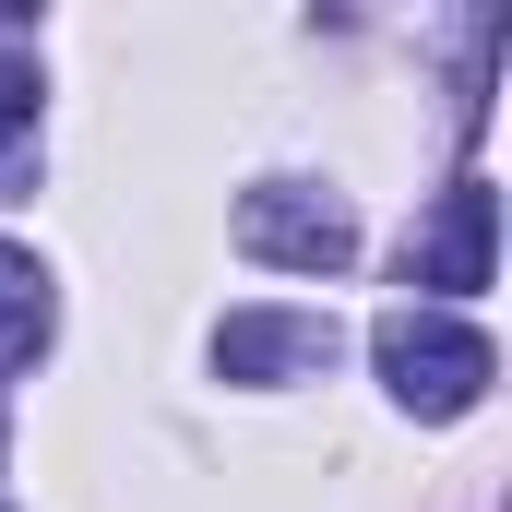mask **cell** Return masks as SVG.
Listing matches in <instances>:
<instances>
[{"label":"cell","instance_id":"cell-1","mask_svg":"<svg viewBox=\"0 0 512 512\" xmlns=\"http://www.w3.org/2000/svg\"><path fill=\"white\" fill-rule=\"evenodd\" d=\"M370 358H382V382H393L405 417H465L477 393L501 382L489 334H477V322H453V310H393L382 334H370Z\"/></svg>","mask_w":512,"mask_h":512},{"label":"cell","instance_id":"cell-2","mask_svg":"<svg viewBox=\"0 0 512 512\" xmlns=\"http://www.w3.org/2000/svg\"><path fill=\"white\" fill-rule=\"evenodd\" d=\"M239 251L274 262V274H346V262H358V215H346L334 191L262 179V191H239Z\"/></svg>","mask_w":512,"mask_h":512},{"label":"cell","instance_id":"cell-3","mask_svg":"<svg viewBox=\"0 0 512 512\" xmlns=\"http://www.w3.org/2000/svg\"><path fill=\"white\" fill-rule=\"evenodd\" d=\"M334 310H227L215 322V370L227 382H322L334 370Z\"/></svg>","mask_w":512,"mask_h":512},{"label":"cell","instance_id":"cell-4","mask_svg":"<svg viewBox=\"0 0 512 512\" xmlns=\"http://www.w3.org/2000/svg\"><path fill=\"white\" fill-rule=\"evenodd\" d=\"M489 239H501V203H489V179H453V191H441V215L405 239V286H441V298L489 286Z\"/></svg>","mask_w":512,"mask_h":512},{"label":"cell","instance_id":"cell-5","mask_svg":"<svg viewBox=\"0 0 512 512\" xmlns=\"http://www.w3.org/2000/svg\"><path fill=\"white\" fill-rule=\"evenodd\" d=\"M24 346H48V274H36V251L0 239V358H24Z\"/></svg>","mask_w":512,"mask_h":512},{"label":"cell","instance_id":"cell-6","mask_svg":"<svg viewBox=\"0 0 512 512\" xmlns=\"http://www.w3.org/2000/svg\"><path fill=\"white\" fill-rule=\"evenodd\" d=\"M12 191H36V108L24 96H0V203Z\"/></svg>","mask_w":512,"mask_h":512}]
</instances>
